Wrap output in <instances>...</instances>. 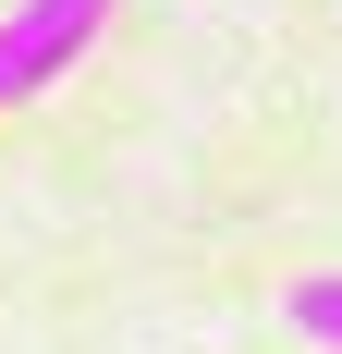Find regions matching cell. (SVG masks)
<instances>
[{
	"instance_id": "6da1fadb",
	"label": "cell",
	"mask_w": 342,
	"mask_h": 354,
	"mask_svg": "<svg viewBox=\"0 0 342 354\" xmlns=\"http://www.w3.org/2000/svg\"><path fill=\"white\" fill-rule=\"evenodd\" d=\"M98 25H110V0H12V12H0V110L49 98V86L98 49Z\"/></svg>"
},
{
	"instance_id": "7a4b0ae2",
	"label": "cell",
	"mask_w": 342,
	"mask_h": 354,
	"mask_svg": "<svg viewBox=\"0 0 342 354\" xmlns=\"http://www.w3.org/2000/svg\"><path fill=\"white\" fill-rule=\"evenodd\" d=\"M294 342H318V354H342V269H318V281H294Z\"/></svg>"
}]
</instances>
